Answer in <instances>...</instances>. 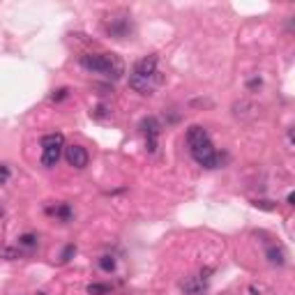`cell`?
I'll list each match as a JSON object with an SVG mask.
<instances>
[{"label":"cell","instance_id":"cell-5","mask_svg":"<svg viewBox=\"0 0 295 295\" xmlns=\"http://www.w3.org/2000/svg\"><path fill=\"white\" fill-rule=\"evenodd\" d=\"M141 132L145 134V148L150 152L157 150V138H159V132H161V125H159L157 118H152V115H148V118H143L141 120Z\"/></svg>","mask_w":295,"mask_h":295},{"label":"cell","instance_id":"cell-20","mask_svg":"<svg viewBox=\"0 0 295 295\" xmlns=\"http://www.w3.org/2000/svg\"><path fill=\"white\" fill-rule=\"evenodd\" d=\"M67 95H69V90H67V88H60V90H55V92H53V95H51V99H53V102H62V99L67 97Z\"/></svg>","mask_w":295,"mask_h":295},{"label":"cell","instance_id":"cell-2","mask_svg":"<svg viewBox=\"0 0 295 295\" xmlns=\"http://www.w3.org/2000/svg\"><path fill=\"white\" fill-rule=\"evenodd\" d=\"M161 81H164V76H161L159 69L152 79H143V76H138V74H129V88H132L134 92H138L141 97H150V95H155V88H157Z\"/></svg>","mask_w":295,"mask_h":295},{"label":"cell","instance_id":"cell-10","mask_svg":"<svg viewBox=\"0 0 295 295\" xmlns=\"http://www.w3.org/2000/svg\"><path fill=\"white\" fill-rule=\"evenodd\" d=\"M203 141H208V132H205L203 127H198V125H191L189 129H187V143L191 145H198L203 143Z\"/></svg>","mask_w":295,"mask_h":295},{"label":"cell","instance_id":"cell-23","mask_svg":"<svg viewBox=\"0 0 295 295\" xmlns=\"http://www.w3.org/2000/svg\"><path fill=\"white\" fill-rule=\"evenodd\" d=\"M261 85H263V81H261V79H251L249 83H247V88H249V90H258Z\"/></svg>","mask_w":295,"mask_h":295},{"label":"cell","instance_id":"cell-6","mask_svg":"<svg viewBox=\"0 0 295 295\" xmlns=\"http://www.w3.org/2000/svg\"><path fill=\"white\" fill-rule=\"evenodd\" d=\"M65 159H67L69 166L85 168L90 157H88V150H85L83 145H69V148H65Z\"/></svg>","mask_w":295,"mask_h":295},{"label":"cell","instance_id":"cell-25","mask_svg":"<svg viewBox=\"0 0 295 295\" xmlns=\"http://www.w3.org/2000/svg\"><path fill=\"white\" fill-rule=\"evenodd\" d=\"M286 203H288V205H295V194H293V191H291V194L286 196Z\"/></svg>","mask_w":295,"mask_h":295},{"label":"cell","instance_id":"cell-7","mask_svg":"<svg viewBox=\"0 0 295 295\" xmlns=\"http://www.w3.org/2000/svg\"><path fill=\"white\" fill-rule=\"evenodd\" d=\"M132 74H138L143 76V79H152V76L157 74V55H145L141 60L134 65V72Z\"/></svg>","mask_w":295,"mask_h":295},{"label":"cell","instance_id":"cell-16","mask_svg":"<svg viewBox=\"0 0 295 295\" xmlns=\"http://www.w3.org/2000/svg\"><path fill=\"white\" fill-rule=\"evenodd\" d=\"M37 244V235L35 233H23L19 238V247H35Z\"/></svg>","mask_w":295,"mask_h":295},{"label":"cell","instance_id":"cell-9","mask_svg":"<svg viewBox=\"0 0 295 295\" xmlns=\"http://www.w3.org/2000/svg\"><path fill=\"white\" fill-rule=\"evenodd\" d=\"M233 113L238 115V118H256L258 115V106L251 104V102H238V104L233 106Z\"/></svg>","mask_w":295,"mask_h":295},{"label":"cell","instance_id":"cell-8","mask_svg":"<svg viewBox=\"0 0 295 295\" xmlns=\"http://www.w3.org/2000/svg\"><path fill=\"white\" fill-rule=\"evenodd\" d=\"M180 288L185 295H203L208 284H205V279H201V277H187V279L180 284Z\"/></svg>","mask_w":295,"mask_h":295},{"label":"cell","instance_id":"cell-12","mask_svg":"<svg viewBox=\"0 0 295 295\" xmlns=\"http://www.w3.org/2000/svg\"><path fill=\"white\" fill-rule=\"evenodd\" d=\"M65 145V136L62 134H46L42 136V148H62Z\"/></svg>","mask_w":295,"mask_h":295},{"label":"cell","instance_id":"cell-11","mask_svg":"<svg viewBox=\"0 0 295 295\" xmlns=\"http://www.w3.org/2000/svg\"><path fill=\"white\" fill-rule=\"evenodd\" d=\"M62 155V148H44V155H42V164L46 168H51L58 164V159Z\"/></svg>","mask_w":295,"mask_h":295},{"label":"cell","instance_id":"cell-18","mask_svg":"<svg viewBox=\"0 0 295 295\" xmlns=\"http://www.w3.org/2000/svg\"><path fill=\"white\" fill-rule=\"evenodd\" d=\"M0 256L2 258H19L21 256V249H9V247H5V249H0Z\"/></svg>","mask_w":295,"mask_h":295},{"label":"cell","instance_id":"cell-17","mask_svg":"<svg viewBox=\"0 0 295 295\" xmlns=\"http://www.w3.org/2000/svg\"><path fill=\"white\" fill-rule=\"evenodd\" d=\"M99 268L106 270V272H113L115 270V258L113 256H102L99 258Z\"/></svg>","mask_w":295,"mask_h":295},{"label":"cell","instance_id":"cell-24","mask_svg":"<svg viewBox=\"0 0 295 295\" xmlns=\"http://www.w3.org/2000/svg\"><path fill=\"white\" fill-rule=\"evenodd\" d=\"M7 178H9V168L7 166H0V185H2V182H7Z\"/></svg>","mask_w":295,"mask_h":295},{"label":"cell","instance_id":"cell-19","mask_svg":"<svg viewBox=\"0 0 295 295\" xmlns=\"http://www.w3.org/2000/svg\"><path fill=\"white\" fill-rule=\"evenodd\" d=\"M74 254H76V247H74V244H67V247H65V251H62L60 261H62V263H67V261L74 256Z\"/></svg>","mask_w":295,"mask_h":295},{"label":"cell","instance_id":"cell-15","mask_svg":"<svg viewBox=\"0 0 295 295\" xmlns=\"http://www.w3.org/2000/svg\"><path fill=\"white\" fill-rule=\"evenodd\" d=\"M88 293L90 295H106V293H111V286H108V284H90V286H88Z\"/></svg>","mask_w":295,"mask_h":295},{"label":"cell","instance_id":"cell-13","mask_svg":"<svg viewBox=\"0 0 295 295\" xmlns=\"http://www.w3.org/2000/svg\"><path fill=\"white\" fill-rule=\"evenodd\" d=\"M268 261L272 265H279L281 268V265L286 263V254H284L281 247H270V249H268Z\"/></svg>","mask_w":295,"mask_h":295},{"label":"cell","instance_id":"cell-3","mask_svg":"<svg viewBox=\"0 0 295 295\" xmlns=\"http://www.w3.org/2000/svg\"><path fill=\"white\" fill-rule=\"evenodd\" d=\"M106 35H111L115 39H127L132 32H134V26H132V19L129 16H111L108 21L104 23Z\"/></svg>","mask_w":295,"mask_h":295},{"label":"cell","instance_id":"cell-22","mask_svg":"<svg viewBox=\"0 0 295 295\" xmlns=\"http://www.w3.org/2000/svg\"><path fill=\"white\" fill-rule=\"evenodd\" d=\"M92 115H95V118H106V115H108V108L102 104V106H97V108L92 111Z\"/></svg>","mask_w":295,"mask_h":295},{"label":"cell","instance_id":"cell-1","mask_svg":"<svg viewBox=\"0 0 295 295\" xmlns=\"http://www.w3.org/2000/svg\"><path fill=\"white\" fill-rule=\"evenodd\" d=\"M191 157L196 159L201 166L205 168H217L219 166V155H217V150L212 148L210 143V138L208 141H203V143H198V145H191Z\"/></svg>","mask_w":295,"mask_h":295},{"label":"cell","instance_id":"cell-21","mask_svg":"<svg viewBox=\"0 0 295 295\" xmlns=\"http://www.w3.org/2000/svg\"><path fill=\"white\" fill-rule=\"evenodd\" d=\"M254 205H256V208H261V210H274V208H277L272 201H254Z\"/></svg>","mask_w":295,"mask_h":295},{"label":"cell","instance_id":"cell-4","mask_svg":"<svg viewBox=\"0 0 295 295\" xmlns=\"http://www.w3.org/2000/svg\"><path fill=\"white\" fill-rule=\"evenodd\" d=\"M99 55H102L99 74H104L106 79H113V81L122 79V74H125V65H122L120 58H118L115 53H99Z\"/></svg>","mask_w":295,"mask_h":295},{"label":"cell","instance_id":"cell-14","mask_svg":"<svg viewBox=\"0 0 295 295\" xmlns=\"http://www.w3.org/2000/svg\"><path fill=\"white\" fill-rule=\"evenodd\" d=\"M51 212H53V215H55V217H58L60 221H69V219H72V208H69L67 203L55 205V208H53Z\"/></svg>","mask_w":295,"mask_h":295},{"label":"cell","instance_id":"cell-26","mask_svg":"<svg viewBox=\"0 0 295 295\" xmlns=\"http://www.w3.org/2000/svg\"><path fill=\"white\" fill-rule=\"evenodd\" d=\"M37 295H44V293H37Z\"/></svg>","mask_w":295,"mask_h":295}]
</instances>
